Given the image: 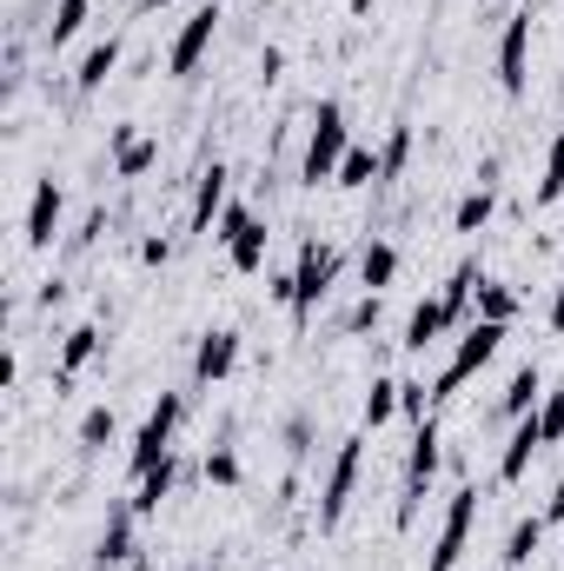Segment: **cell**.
<instances>
[{"instance_id": "obj_1", "label": "cell", "mask_w": 564, "mask_h": 571, "mask_svg": "<svg viewBox=\"0 0 564 571\" xmlns=\"http://www.w3.org/2000/svg\"><path fill=\"white\" fill-rule=\"evenodd\" d=\"M346 153H352V146H346V106H339V100H319V113H312V140H306V166H299L306 186L332 180Z\"/></svg>"}, {"instance_id": "obj_2", "label": "cell", "mask_w": 564, "mask_h": 571, "mask_svg": "<svg viewBox=\"0 0 564 571\" xmlns=\"http://www.w3.org/2000/svg\"><path fill=\"white\" fill-rule=\"evenodd\" d=\"M499 346H505V326H499V319H479V326H472V333L459 339V353L445 359V373H439L432 399H452V392H459V386H465V379H472V373H479V366H485L492 353H499Z\"/></svg>"}, {"instance_id": "obj_3", "label": "cell", "mask_w": 564, "mask_h": 571, "mask_svg": "<svg viewBox=\"0 0 564 571\" xmlns=\"http://www.w3.org/2000/svg\"><path fill=\"white\" fill-rule=\"evenodd\" d=\"M180 412H186V399L180 392H160V406L146 412V426H140V439H133V479H146L160 459H173V426H180Z\"/></svg>"}, {"instance_id": "obj_4", "label": "cell", "mask_w": 564, "mask_h": 571, "mask_svg": "<svg viewBox=\"0 0 564 571\" xmlns=\"http://www.w3.org/2000/svg\"><path fill=\"white\" fill-rule=\"evenodd\" d=\"M472 519H479V486H459V492H452V506H445V526H439V545H432L425 571H459L465 539H472Z\"/></svg>"}, {"instance_id": "obj_5", "label": "cell", "mask_w": 564, "mask_h": 571, "mask_svg": "<svg viewBox=\"0 0 564 571\" xmlns=\"http://www.w3.org/2000/svg\"><path fill=\"white\" fill-rule=\"evenodd\" d=\"M332 279H339V253H332V246H306V253H299V273H293V313L312 319L319 299L332 293Z\"/></svg>"}, {"instance_id": "obj_6", "label": "cell", "mask_w": 564, "mask_h": 571, "mask_svg": "<svg viewBox=\"0 0 564 571\" xmlns=\"http://www.w3.org/2000/svg\"><path fill=\"white\" fill-rule=\"evenodd\" d=\"M213 239H226V253H233V266H239V273H259V266H266V239H273V233H266L246 206H226Z\"/></svg>"}, {"instance_id": "obj_7", "label": "cell", "mask_w": 564, "mask_h": 571, "mask_svg": "<svg viewBox=\"0 0 564 571\" xmlns=\"http://www.w3.org/2000/svg\"><path fill=\"white\" fill-rule=\"evenodd\" d=\"M359 459H366V446H359V439H346V446H339V459H332V472H326L319 526H339V519H346V506H352V486H359Z\"/></svg>"}, {"instance_id": "obj_8", "label": "cell", "mask_w": 564, "mask_h": 571, "mask_svg": "<svg viewBox=\"0 0 564 571\" xmlns=\"http://www.w3.org/2000/svg\"><path fill=\"white\" fill-rule=\"evenodd\" d=\"M432 472H439V426L419 419V432H412V459H406V506H399V519L419 512V492L432 486Z\"/></svg>"}, {"instance_id": "obj_9", "label": "cell", "mask_w": 564, "mask_h": 571, "mask_svg": "<svg viewBox=\"0 0 564 571\" xmlns=\"http://www.w3.org/2000/svg\"><path fill=\"white\" fill-rule=\"evenodd\" d=\"M213 33H219V7L206 0V7H199V13H193L180 33H173V47H166V67H173V73H193V67H199V53L213 47Z\"/></svg>"}, {"instance_id": "obj_10", "label": "cell", "mask_w": 564, "mask_h": 571, "mask_svg": "<svg viewBox=\"0 0 564 571\" xmlns=\"http://www.w3.org/2000/svg\"><path fill=\"white\" fill-rule=\"evenodd\" d=\"M525 53H532V13H512L505 40H499V80H505V93H525Z\"/></svg>"}, {"instance_id": "obj_11", "label": "cell", "mask_w": 564, "mask_h": 571, "mask_svg": "<svg viewBox=\"0 0 564 571\" xmlns=\"http://www.w3.org/2000/svg\"><path fill=\"white\" fill-rule=\"evenodd\" d=\"M233 359H239V333L219 326V333L199 339V353H193V379H199V386H219V379L233 373Z\"/></svg>"}, {"instance_id": "obj_12", "label": "cell", "mask_w": 564, "mask_h": 571, "mask_svg": "<svg viewBox=\"0 0 564 571\" xmlns=\"http://www.w3.org/2000/svg\"><path fill=\"white\" fill-rule=\"evenodd\" d=\"M53 226H60V180H40L27 200V246H53Z\"/></svg>"}, {"instance_id": "obj_13", "label": "cell", "mask_w": 564, "mask_h": 571, "mask_svg": "<svg viewBox=\"0 0 564 571\" xmlns=\"http://www.w3.org/2000/svg\"><path fill=\"white\" fill-rule=\"evenodd\" d=\"M539 446H545V432H539V412H525V419H519V432L505 439V459H499V479H525V466L539 459Z\"/></svg>"}, {"instance_id": "obj_14", "label": "cell", "mask_w": 564, "mask_h": 571, "mask_svg": "<svg viewBox=\"0 0 564 571\" xmlns=\"http://www.w3.org/2000/svg\"><path fill=\"white\" fill-rule=\"evenodd\" d=\"M219 213H226V166L213 160V166L199 173V193H193V233H206Z\"/></svg>"}, {"instance_id": "obj_15", "label": "cell", "mask_w": 564, "mask_h": 571, "mask_svg": "<svg viewBox=\"0 0 564 571\" xmlns=\"http://www.w3.org/2000/svg\"><path fill=\"white\" fill-rule=\"evenodd\" d=\"M452 319H459V313H452L445 299H425V306H419V313L406 319V346H412V353H425V346H432V339H439V333H445Z\"/></svg>"}, {"instance_id": "obj_16", "label": "cell", "mask_w": 564, "mask_h": 571, "mask_svg": "<svg viewBox=\"0 0 564 571\" xmlns=\"http://www.w3.org/2000/svg\"><path fill=\"white\" fill-rule=\"evenodd\" d=\"M120 559H133V512H113L93 545V565H120Z\"/></svg>"}, {"instance_id": "obj_17", "label": "cell", "mask_w": 564, "mask_h": 571, "mask_svg": "<svg viewBox=\"0 0 564 571\" xmlns=\"http://www.w3.org/2000/svg\"><path fill=\"white\" fill-rule=\"evenodd\" d=\"M166 492H173V459H160V466L140 479V492H133V506H126V512H133V519H153Z\"/></svg>"}, {"instance_id": "obj_18", "label": "cell", "mask_w": 564, "mask_h": 571, "mask_svg": "<svg viewBox=\"0 0 564 571\" xmlns=\"http://www.w3.org/2000/svg\"><path fill=\"white\" fill-rule=\"evenodd\" d=\"M113 67H120V40L106 33V40H100V47H93V53L80 60V73H73V80H80V93H93V86H106V73H113Z\"/></svg>"}, {"instance_id": "obj_19", "label": "cell", "mask_w": 564, "mask_h": 571, "mask_svg": "<svg viewBox=\"0 0 564 571\" xmlns=\"http://www.w3.org/2000/svg\"><path fill=\"white\" fill-rule=\"evenodd\" d=\"M392 273H399V246H386V239H372L366 246V259H359V279L379 293V286H392Z\"/></svg>"}, {"instance_id": "obj_20", "label": "cell", "mask_w": 564, "mask_h": 571, "mask_svg": "<svg viewBox=\"0 0 564 571\" xmlns=\"http://www.w3.org/2000/svg\"><path fill=\"white\" fill-rule=\"evenodd\" d=\"M539 392H545L539 366H519V373H512V386H505V412H512V419H525V412L539 406Z\"/></svg>"}, {"instance_id": "obj_21", "label": "cell", "mask_w": 564, "mask_h": 571, "mask_svg": "<svg viewBox=\"0 0 564 571\" xmlns=\"http://www.w3.org/2000/svg\"><path fill=\"white\" fill-rule=\"evenodd\" d=\"M512 313H519V293H512V286H499V279H479V319L512 326Z\"/></svg>"}, {"instance_id": "obj_22", "label": "cell", "mask_w": 564, "mask_h": 571, "mask_svg": "<svg viewBox=\"0 0 564 571\" xmlns=\"http://www.w3.org/2000/svg\"><path fill=\"white\" fill-rule=\"evenodd\" d=\"M93 353H100V326H73V333H66V346H60V373H80Z\"/></svg>"}, {"instance_id": "obj_23", "label": "cell", "mask_w": 564, "mask_h": 571, "mask_svg": "<svg viewBox=\"0 0 564 571\" xmlns=\"http://www.w3.org/2000/svg\"><path fill=\"white\" fill-rule=\"evenodd\" d=\"M399 392H406V379H372V392H366V426H386V419L399 412Z\"/></svg>"}, {"instance_id": "obj_24", "label": "cell", "mask_w": 564, "mask_h": 571, "mask_svg": "<svg viewBox=\"0 0 564 571\" xmlns=\"http://www.w3.org/2000/svg\"><path fill=\"white\" fill-rule=\"evenodd\" d=\"M113 146H120V173H126V180H140V173L160 160V146H153V140H133V133H120Z\"/></svg>"}, {"instance_id": "obj_25", "label": "cell", "mask_w": 564, "mask_h": 571, "mask_svg": "<svg viewBox=\"0 0 564 571\" xmlns=\"http://www.w3.org/2000/svg\"><path fill=\"white\" fill-rule=\"evenodd\" d=\"M479 279H485V273H479V266L465 259V266H459V273L445 279V293H439V299H445V306H452V313L465 319V306H472V293H479Z\"/></svg>"}, {"instance_id": "obj_26", "label": "cell", "mask_w": 564, "mask_h": 571, "mask_svg": "<svg viewBox=\"0 0 564 571\" xmlns=\"http://www.w3.org/2000/svg\"><path fill=\"white\" fill-rule=\"evenodd\" d=\"M86 7H93V0H60V7H53V20H47V40H53V47H60V40H73V33L86 27Z\"/></svg>"}, {"instance_id": "obj_27", "label": "cell", "mask_w": 564, "mask_h": 571, "mask_svg": "<svg viewBox=\"0 0 564 571\" xmlns=\"http://www.w3.org/2000/svg\"><path fill=\"white\" fill-rule=\"evenodd\" d=\"M539 545H545V519H519V532H512V545H505V565L519 571Z\"/></svg>"}, {"instance_id": "obj_28", "label": "cell", "mask_w": 564, "mask_h": 571, "mask_svg": "<svg viewBox=\"0 0 564 571\" xmlns=\"http://www.w3.org/2000/svg\"><path fill=\"white\" fill-rule=\"evenodd\" d=\"M332 180H339V186H372V180H379V160H372L366 146H352V153L339 160V173H332Z\"/></svg>"}, {"instance_id": "obj_29", "label": "cell", "mask_w": 564, "mask_h": 571, "mask_svg": "<svg viewBox=\"0 0 564 571\" xmlns=\"http://www.w3.org/2000/svg\"><path fill=\"white\" fill-rule=\"evenodd\" d=\"M485 220H492V186L465 193V200H459V213H452V226H459V233H479Z\"/></svg>"}, {"instance_id": "obj_30", "label": "cell", "mask_w": 564, "mask_h": 571, "mask_svg": "<svg viewBox=\"0 0 564 571\" xmlns=\"http://www.w3.org/2000/svg\"><path fill=\"white\" fill-rule=\"evenodd\" d=\"M539 432H545V446H558L564 439V386L545 392V406H539Z\"/></svg>"}, {"instance_id": "obj_31", "label": "cell", "mask_w": 564, "mask_h": 571, "mask_svg": "<svg viewBox=\"0 0 564 571\" xmlns=\"http://www.w3.org/2000/svg\"><path fill=\"white\" fill-rule=\"evenodd\" d=\"M539 200H564V126L552 140V160H545V180H539Z\"/></svg>"}, {"instance_id": "obj_32", "label": "cell", "mask_w": 564, "mask_h": 571, "mask_svg": "<svg viewBox=\"0 0 564 571\" xmlns=\"http://www.w3.org/2000/svg\"><path fill=\"white\" fill-rule=\"evenodd\" d=\"M406 153H412V133H406V126H392V140H386V153H379V180H399Z\"/></svg>"}, {"instance_id": "obj_33", "label": "cell", "mask_w": 564, "mask_h": 571, "mask_svg": "<svg viewBox=\"0 0 564 571\" xmlns=\"http://www.w3.org/2000/svg\"><path fill=\"white\" fill-rule=\"evenodd\" d=\"M206 479H213V486H239V452H233V446H213V452H206Z\"/></svg>"}, {"instance_id": "obj_34", "label": "cell", "mask_w": 564, "mask_h": 571, "mask_svg": "<svg viewBox=\"0 0 564 571\" xmlns=\"http://www.w3.org/2000/svg\"><path fill=\"white\" fill-rule=\"evenodd\" d=\"M106 439H113V412H106V406H93V412L80 419V446H106Z\"/></svg>"}, {"instance_id": "obj_35", "label": "cell", "mask_w": 564, "mask_h": 571, "mask_svg": "<svg viewBox=\"0 0 564 571\" xmlns=\"http://www.w3.org/2000/svg\"><path fill=\"white\" fill-rule=\"evenodd\" d=\"M425 399H432V392H425V386H412V379H406V392H399V412H412V419H425Z\"/></svg>"}, {"instance_id": "obj_36", "label": "cell", "mask_w": 564, "mask_h": 571, "mask_svg": "<svg viewBox=\"0 0 564 571\" xmlns=\"http://www.w3.org/2000/svg\"><path fill=\"white\" fill-rule=\"evenodd\" d=\"M372 319H379V293H372V299H366V306H352V319H346V326H352V333H359V326H372Z\"/></svg>"}, {"instance_id": "obj_37", "label": "cell", "mask_w": 564, "mask_h": 571, "mask_svg": "<svg viewBox=\"0 0 564 571\" xmlns=\"http://www.w3.org/2000/svg\"><path fill=\"white\" fill-rule=\"evenodd\" d=\"M166 253H173V239H146V246H140V259H146V266H160Z\"/></svg>"}, {"instance_id": "obj_38", "label": "cell", "mask_w": 564, "mask_h": 571, "mask_svg": "<svg viewBox=\"0 0 564 571\" xmlns=\"http://www.w3.org/2000/svg\"><path fill=\"white\" fill-rule=\"evenodd\" d=\"M558 519H564V486L552 492V506H545V526H558Z\"/></svg>"}, {"instance_id": "obj_39", "label": "cell", "mask_w": 564, "mask_h": 571, "mask_svg": "<svg viewBox=\"0 0 564 571\" xmlns=\"http://www.w3.org/2000/svg\"><path fill=\"white\" fill-rule=\"evenodd\" d=\"M552 326L564 333V286H558V299H552Z\"/></svg>"}, {"instance_id": "obj_40", "label": "cell", "mask_w": 564, "mask_h": 571, "mask_svg": "<svg viewBox=\"0 0 564 571\" xmlns=\"http://www.w3.org/2000/svg\"><path fill=\"white\" fill-rule=\"evenodd\" d=\"M133 7H140V13H146V7H166V0H133Z\"/></svg>"}]
</instances>
